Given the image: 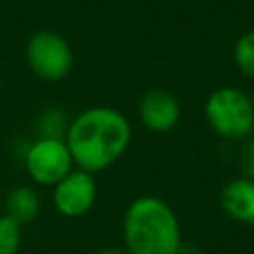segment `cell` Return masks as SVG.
<instances>
[{
    "instance_id": "cell-1",
    "label": "cell",
    "mask_w": 254,
    "mask_h": 254,
    "mask_svg": "<svg viewBox=\"0 0 254 254\" xmlns=\"http://www.w3.org/2000/svg\"><path fill=\"white\" fill-rule=\"evenodd\" d=\"M64 141L73 165L93 175L111 167L125 153L131 141V125L113 107H89L71 119Z\"/></svg>"
},
{
    "instance_id": "cell-2",
    "label": "cell",
    "mask_w": 254,
    "mask_h": 254,
    "mask_svg": "<svg viewBox=\"0 0 254 254\" xmlns=\"http://www.w3.org/2000/svg\"><path fill=\"white\" fill-rule=\"evenodd\" d=\"M123 242L129 254H177L181 224L159 196H137L123 214Z\"/></svg>"
},
{
    "instance_id": "cell-3",
    "label": "cell",
    "mask_w": 254,
    "mask_h": 254,
    "mask_svg": "<svg viewBox=\"0 0 254 254\" xmlns=\"http://www.w3.org/2000/svg\"><path fill=\"white\" fill-rule=\"evenodd\" d=\"M210 129L230 141L248 137L254 131V107L250 95L238 87H218L204 103Z\"/></svg>"
},
{
    "instance_id": "cell-4",
    "label": "cell",
    "mask_w": 254,
    "mask_h": 254,
    "mask_svg": "<svg viewBox=\"0 0 254 254\" xmlns=\"http://www.w3.org/2000/svg\"><path fill=\"white\" fill-rule=\"evenodd\" d=\"M26 60L32 71L46 81H62L73 67V52L67 40L52 30L36 32L28 40Z\"/></svg>"
},
{
    "instance_id": "cell-5",
    "label": "cell",
    "mask_w": 254,
    "mask_h": 254,
    "mask_svg": "<svg viewBox=\"0 0 254 254\" xmlns=\"http://www.w3.org/2000/svg\"><path fill=\"white\" fill-rule=\"evenodd\" d=\"M24 167L36 185L54 187L73 171V161L64 139L38 137L24 153Z\"/></svg>"
},
{
    "instance_id": "cell-6",
    "label": "cell",
    "mask_w": 254,
    "mask_h": 254,
    "mask_svg": "<svg viewBox=\"0 0 254 254\" xmlns=\"http://www.w3.org/2000/svg\"><path fill=\"white\" fill-rule=\"evenodd\" d=\"M97 198V185L91 173L73 169L58 185H54L52 200L56 210L65 218H79L87 214Z\"/></svg>"
},
{
    "instance_id": "cell-7",
    "label": "cell",
    "mask_w": 254,
    "mask_h": 254,
    "mask_svg": "<svg viewBox=\"0 0 254 254\" xmlns=\"http://www.w3.org/2000/svg\"><path fill=\"white\" fill-rule=\"evenodd\" d=\"M139 117L141 123L153 133H167L171 131L181 117V105L177 97L167 89H149L139 103Z\"/></svg>"
},
{
    "instance_id": "cell-8",
    "label": "cell",
    "mask_w": 254,
    "mask_h": 254,
    "mask_svg": "<svg viewBox=\"0 0 254 254\" xmlns=\"http://www.w3.org/2000/svg\"><path fill=\"white\" fill-rule=\"evenodd\" d=\"M224 214L242 224H254V181L246 177L232 179L220 190Z\"/></svg>"
},
{
    "instance_id": "cell-9",
    "label": "cell",
    "mask_w": 254,
    "mask_h": 254,
    "mask_svg": "<svg viewBox=\"0 0 254 254\" xmlns=\"http://www.w3.org/2000/svg\"><path fill=\"white\" fill-rule=\"evenodd\" d=\"M40 196L38 192L28 187V185H18L14 187L4 200V208H6V216H10L12 220H16L20 226L32 222L38 212H40Z\"/></svg>"
},
{
    "instance_id": "cell-10",
    "label": "cell",
    "mask_w": 254,
    "mask_h": 254,
    "mask_svg": "<svg viewBox=\"0 0 254 254\" xmlns=\"http://www.w3.org/2000/svg\"><path fill=\"white\" fill-rule=\"evenodd\" d=\"M67 119L62 109H46L38 119V131L44 139H65L67 133Z\"/></svg>"
},
{
    "instance_id": "cell-11",
    "label": "cell",
    "mask_w": 254,
    "mask_h": 254,
    "mask_svg": "<svg viewBox=\"0 0 254 254\" xmlns=\"http://www.w3.org/2000/svg\"><path fill=\"white\" fill-rule=\"evenodd\" d=\"M232 56H234V62H236L238 69L244 75L254 79V30L242 34L236 40Z\"/></svg>"
},
{
    "instance_id": "cell-12",
    "label": "cell",
    "mask_w": 254,
    "mask_h": 254,
    "mask_svg": "<svg viewBox=\"0 0 254 254\" xmlns=\"http://www.w3.org/2000/svg\"><path fill=\"white\" fill-rule=\"evenodd\" d=\"M22 244V226L10 216H0V254H18Z\"/></svg>"
},
{
    "instance_id": "cell-13",
    "label": "cell",
    "mask_w": 254,
    "mask_h": 254,
    "mask_svg": "<svg viewBox=\"0 0 254 254\" xmlns=\"http://www.w3.org/2000/svg\"><path fill=\"white\" fill-rule=\"evenodd\" d=\"M244 177L254 181V139L248 143V153H246V165H244Z\"/></svg>"
},
{
    "instance_id": "cell-14",
    "label": "cell",
    "mask_w": 254,
    "mask_h": 254,
    "mask_svg": "<svg viewBox=\"0 0 254 254\" xmlns=\"http://www.w3.org/2000/svg\"><path fill=\"white\" fill-rule=\"evenodd\" d=\"M177 254H202V252H200V250H198L194 244H185V242H183V244L179 246Z\"/></svg>"
},
{
    "instance_id": "cell-15",
    "label": "cell",
    "mask_w": 254,
    "mask_h": 254,
    "mask_svg": "<svg viewBox=\"0 0 254 254\" xmlns=\"http://www.w3.org/2000/svg\"><path fill=\"white\" fill-rule=\"evenodd\" d=\"M93 254H129L125 248H115V246H109V248H101V250H97V252H93Z\"/></svg>"
},
{
    "instance_id": "cell-16",
    "label": "cell",
    "mask_w": 254,
    "mask_h": 254,
    "mask_svg": "<svg viewBox=\"0 0 254 254\" xmlns=\"http://www.w3.org/2000/svg\"><path fill=\"white\" fill-rule=\"evenodd\" d=\"M250 101H252V107H254V89H252V93H250Z\"/></svg>"
}]
</instances>
